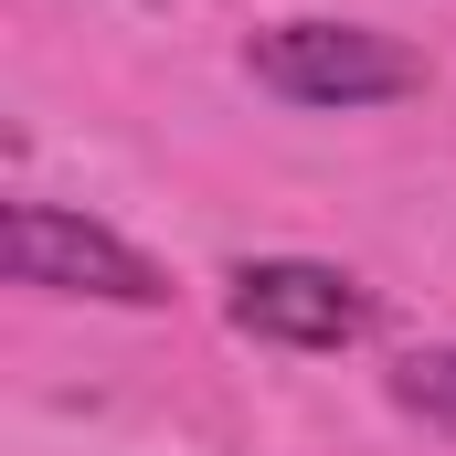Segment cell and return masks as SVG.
<instances>
[{"mask_svg": "<svg viewBox=\"0 0 456 456\" xmlns=\"http://www.w3.org/2000/svg\"><path fill=\"white\" fill-rule=\"evenodd\" d=\"M393 403L425 414L436 436H456V350L446 340H436V350H403V361H393Z\"/></svg>", "mask_w": 456, "mask_h": 456, "instance_id": "cell-4", "label": "cell"}, {"mask_svg": "<svg viewBox=\"0 0 456 456\" xmlns=\"http://www.w3.org/2000/svg\"><path fill=\"white\" fill-rule=\"evenodd\" d=\"M233 330L276 350H350L371 340V287L319 255H255L233 265Z\"/></svg>", "mask_w": 456, "mask_h": 456, "instance_id": "cell-3", "label": "cell"}, {"mask_svg": "<svg viewBox=\"0 0 456 456\" xmlns=\"http://www.w3.org/2000/svg\"><path fill=\"white\" fill-rule=\"evenodd\" d=\"M244 64H255L265 96H287V107H340V117L350 107H393V96L425 86V53L393 43V32H361V21H276V32L244 43Z\"/></svg>", "mask_w": 456, "mask_h": 456, "instance_id": "cell-1", "label": "cell"}, {"mask_svg": "<svg viewBox=\"0 0 456 456\" xmlns=\"http://www.w3.org/2000/svg\"><path fill=\"white\" fill-rule=\"evenodd\" d=\"M0 265H11V287H43V297H107V308H159L170 297L159 255H138L127 233L86 224L64 202H11L0 213Z\"/></svg>", "mask_w": 456, "mask_h": 456, "instance_id": "cell-2", "label": "cell"}]
</instances>
